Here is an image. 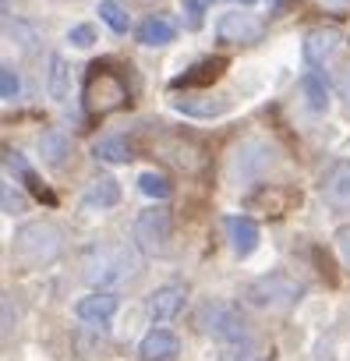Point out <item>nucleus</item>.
<instances>
[{
    "mask_svg": "<svg viewBox=\"0 0 350 361\" xmlns=\"http://www.w3.org/2000/svg\"><path fill=\"white\" fill-rule=\"evenodd\" d=\"M82 266H85V280L103 290V287H117L131 280L138 273V255L131 245H96Z\"/></svg>",
    "mask_w": 350,
    "mask_h": 361,
    "instance_id": "nucleus-1",
    "label": "nucleus"
},
{
    "mask_svg": "<svg viewBox=\"0 0 350 361\" xmlns=\"http://www.w3.org/2000/svg\"><path fill=\"white\" fill-rule=\"evenodd\" d=\"M127 103V85L110 64H92L85 78V106L92 114H113Z\"/></svg>",
    "mask_w": 350,
    "mask_h": 361,
    "instance_id": "nucleus-2",
    "label": "nucleus"
},
{
    "mask_svg": "<svg viewBox=\"0 0 350 361\" xmlns=\"http://www.w3.org/2000/svg\"><path fill=\"white\" fill-rule=\"evenodd\" d=\"M199 329H202L206 336L227 340V343L244 340V333H248L241 308L230 305V301H202V305H199Z\"/></svg>",
    "mask_w": 350,
    "mask_h": 361,
    "instance_id": "nucleus-3",
    "label": "nucleus"
},
{
    "mask_svg": "<svg viewBox=\"0 0 350 361\" xmlns=\"http://www.w3.org/2000/svg\"><path fill=\"white\" fill-rule=\"evenodd\" d=\"M61 252V231L54 224H25L18 234H15V255L25 259V262H50L54 255Z\"/></svg>",
    "mask_w": 350,
    "mask_h": 361,
    "instance_id": "nucleus-4",
    "label": "nucleus"
},
{
    "mask_svg": "<svg viewBox=\"0 0 350 361\" xmlns=\"http://www.w3.org/2000/svg\"><path fill=\"white\" fill-rule=\"evenodd\" d=\"M301 294H304V287L297 280H290L287 273H265L248 283V301H255L262 308H287V305L301 301Z\"/></svg>",
    "mask_w": 350,
    "mask_h": 361,
    "instance_id": "nucleus-5",
    "label": "nucleus"
},
{
    "mask_svg": "<svg viewBox=\"0 0 350 361\" xmlns=\"http://www.w3.org/2000/svg\"><path fill=\"white\" fill-rule=\"evenodd\" d=\"M131 238H135V245H138L145 255H163L166 245H170V213H166V209H145V213L135 220Z\"/></svg>",
    "mask_w": 350,
    "mask_h": 361,
    "instance_id": "nucleus-6",
    "label": "nucleus"
},
{
    "mask_svg": "<svg viewBox=\"0 0 350 361\" xmlns=\"http://www.w3.org/2000/svg\"><path fill=\"white\" fill-rule=\"evenodd\" d=\"M322 199L332 213H350V159H339L322 177Z\"/></svg>",
    "mask_w": 350,
    "mask_h": 361,
    "instance_id": "nucleus-7",
    "label": "nucleus"
},
{
    "mask_svg": "<svg viewBox=\"0 0 350 361\" xmlns=\"http://www.w3.org/2000/svg\"><path fill=\"white\" fill-rule=\"evenodd\" d=\"M262 29H265L262 18H255L251 11H227L216 25L223 43H255L262 39Z\"/></svg>",
    "mask_w": 350,
    "mask_h": 361,
    "instance_id": "nucleus-8",
    "label": "nucleus"
},
{
    "mask_svg": "<svg viewBox=\"0 0 350 361\" xmlns=\"http://www.w3.org/2000/svg\"><path fill=\"white\" fill-rule=\"evenodd\" d=\"M188 149H199L188 135H170L166 142H159V145H156V152H159V156H166L173 166H181V170L195 173V170L202 166V152H188Z\"/></svg>",
    "mask_w": 350,
    "mask_h": 361,
    "instance_id": "nucleus-9",
    "label": "nucleus"
},
{
    "mask_svg": "<svg viewBox=\"0 0 350 361\" xmlns=\"http://www.w3.org/2000/svg\"><path fill=\"white\" fill-rule=\"evenodd\" d=\"M223 227H227V238H230L234 255L244 259V255H251L258 248V224L251 216H227Z\"/></svg>",
    "mask_w": 350,
    "mask_h": 361,
    "instance_id": "nucleus-10",
    "label": "nucleus"
},
{
    "mask_svg": "<svg viewBox=\"0 0 350 361\" xmlns=\"http://www.w3.org/2000/svg\"><path fill=\"white\" fill-rule=\"evenodd\" d=\"M177 350H181V340H177V333H170V329H152L142 340V347H138L142 361H173Z\"/></svg>",
    "mask_w": 350,
    "mask_h": 361,
    "instance_id": "nucleus-11",
    "label": "nucleus"
},
{
    "mask_svg": "<svg viewBox=\"0 0 350 361\" xmlns=\"http://www.w3.org/2000/svg\"><path fill=\"white\" fill-rule=\"evenodd\" d=\"M117 298L113 294H89V298H82L78 305H75V315L82 319V322H89V326H106L110 319H113V312H117Z\"/></svg>",
    "mask_w": 350,
    "mask_h": 361,
    "instance_id": "nucleus-12",
    "label": "nucleus"
},
{
    "mask_svg": "<svg viewBox=\"0 0 350 361\" xmlns=\"http://www.w3.org/2000/svg\"><path fill=\"white\" fill-rule=\"evenodd\" d=\"M181 305H185V287L181 283H166V287H159L149 298V315H152V322H170L173 315L181 312Z\"/></svg>",
    "mask_w": 350,
    "mask_h": 361,
    "instance_id": "nucleus-13",
    "label": "nucleus"
},
{
    "mask_svg": "<svg viewBox=\"0 0 350 361\" xmlns=\"http://www.w3.org/2000/svg\"><path fill=\"white\" fill-rule=\"evenodd\" d=\"M336 47H339V32L336 29H311L304 36V61L311 68H318V64H325L336 54Z\"/></svg>",
    "mask_w": 350,
    "mask_h": 361,
    "instance_id": "nucleus-14",
    "label": "nucleus"
},
{
    "mask_svg": "<svg viewBox=\"0 0 350 361\" xmlns=\"http://www.w3.org/2000/svg\"><path fill=\"white\" fill-rule=\"evenodd\" d=\"M223 68H227L223 57H206V61H199L192 71H185V75L173 78V85H177V89H202V85H213V82L223 75Z\"/></svg>",
    "mask_w": 350,
    "mask_h": 361,
    "instance_id": "nucleus-15",
    "label": "nucleus"
},
{
    "mask_svg": "<svg viewBox=\"0 0 350 361\" xmlns=\"http://www.w3.org/2000/svg\"><path fill=\"white\" fill-rule=\"evenodd\" d=\"M117 202H120L117 177H110V173L92 177V185L85 188V206H89V209H113Z\"/></svg>",
    "mask_w": 350,
    "mask_h": 361,
    "instance_id": "nucleus-16",
    "label": "nucleus"
},
{
    "mask_svg": "<svg viewBox=\"0 0 350 361\" xmlns=\"http://www.w3.org/2000/svg\"><path fill=\"white\" fill-rule=\"evenodd\" d=\"M173 36H177L173 22H166V18H159V15H152V18H145V22L138 25V43H142V47H166Z\"/></svg>",
    "mask_w": 350,
    "mask_h": 361,
    "instance_id": "nucleus-17",
    "label": "nucleus"
},
{
    "mask_svg": "<svg viewBox=\"0 0 350 361\" xmlns=\"http://www.w3.org/2000/svg\"><path fill=\"white\" fill-rule=\"evenodd\" d=\"M173 110H181L188 117H220V114L230 110V103L227 99H213V96H206V99L185 96V99H173Z\"/></svg>",
    "mask_w": 350,
    "mask_h": 361,
    "instance_id": "nucleus-18",
    "label": "nucleus"
},
{
    "mask_svg": "<svg viewBox=\"0 0 350 361\" xmlns=\"http://www.w3.org/2000/svg\"><path fill=\"white\" fill-rule=\"evenodd\" d=\"M39 152H43V163H50V166H64L68 156H71V142H68L61 131H46V135L39 138Z\"/></svg>",
    "mask_w": 350,
    "mask_h": 361,
    "instance_id": "nucleus-19",
    "label": "nucleus"
},
{
    "mask_svg": "<svg viewBox=\"0 0 350 361\" xmlns=\"http://www.w3.org/2000/svg\"><path fill=\"white\" fill-rule=\"evenodd\" d=\"M50 96L57 103H68V96H71V68L64 64L61 54L50 57Z\"/></svg>",
    "mask_w": 350,
    "mask_h": 361,
    "instance_id": "nucleus-20",
    "label": "nucleus"
},
{
    "mask_svg": "<svg viewBox=\"0 0 350 361\" xmlns=\"http://www.w3.org/2000/svg\"><path fill=\"white\" fill-rule=\"evenodd\" d=\"M301 92H304V103H308L311 110H325V106H329V89H325V82H322L318 71H308V75L301 78Z\"/></svg>",
    "mask_w": 350,
    "mask_h": 361,
    "instance_id": "nucleus-21",
    "label": "nucleus"
},
{
    "mask_svg": "<svg viewBox=\"0 0 350 361\" xmlns=\"http://www.w3.org/2000/svg\"><path fill=\"white\" fill-rule=\"evenodd\" d=\"M96 156H99V159H110V163H127L135 152H131V142H127V138L110 135V138H99V142H96Z\"/></svg>",
    "mask_w": 350,
    "mask_h": 361,
    "instance_id": "nucleus-22",
    "label": "nucleus"
},
{
    "mask_svg": "<svg viewBox=\"0 0 350 361\" xmlns=\"http://www.w3.org/2000/svg\"><path fill=\"white\" fill-rule=\"evenodd\" d=\"M99 18L113 29V32H127V11L117 4V0H99Z\"/></svg>",
    "mask_w": 350,
    "mask_h": 361,
    "instance_id": "nucleus-23",
    "label": "nucleus"
},
{
    "mask_svg": "<svg viewBox=\"0 0 350 361\" xmlns=\"http://www.w3.org/2000/svg\"><path fill=\"white\" fill-rule=\"evenodd\" d=\"M138 188L149 195V199H170V180L163 173H142L138 177Z\"/></svg>",
    "mask_w": 350,
    "mask_h": 361,
    "instance_id": "nucleus-24",
    "label": "nucleus"
},
{
    "mask_svg": "<svg viewBox=\"0 0 350 361\" xmlns=\"http://www.w3.org/2000/svg\"><path fill=\"white\" fill-rule=\"evenodd\" d=\"M258 202H265V206L273 202V206H276V213H283V209L294 202V195H290V192H276V188H262V192H255V195H251V206H258Z\"/></svg>",
    "mask_w": 350,
    "mask_h": 361,
    "instance_id": "nucleus-25",
    "label": "nucleus"
},
{
    "mask_svg": "<svg viewBox=\"0 0 350 361\" xmlns=\"http://www.w3.org/2000/svg\"><path fill=\"white\" fill-rule=\"evenodd\" d=\"M255 357H258V350H255L251 340H234V343L220 354V361H255Z\"/></svg>",
    "mask_w": 350,
    "mask_h": 361,
    "instance_id": "nucleus-26",
    "label": "nucleus"
},
{
    "mask_svg": "<svg viewBox=\"0 0 350 361\" xmlns=\"http://www.w3.org/2000/svg\"><path fill=\"white\" fill-rule=\"evenodd\" d=\"M18 89H22V82H18V75H15V68H0V96L4 99H15L18 96Z\"/></svg>",
    "mask_w": 350,
    "mask_h": 361,
    "instance_id": "nucleus-27",
    "label": "nucleus"
},
{
    "mask_svg": "<svg viewBox=\"0 0 350 361\" xmlns=\"http://www.w3.org/2000/svg\"><path fill=\"white\" fill-rule=\"evenodd\" d=\"M181 4H185L188 25H192V29H199V25H202V15H206V8L213 4V0H181Z\"/></svg>",
    "mask_w": 350,
    "mask_h": 361,
    "instance_id": "nucleus-28",
    "label": "nucleus"
},
{
    "mask_svg": "<svg viewBox=\"0 0 350 361\" xmlns=\"http://www.w3.org/2000/svg\"><path fill=\"white\" fill-rule=\"evenodd\" d=\"M0 195H4V213H22L25 209V199L8 185V180H4V188H0Z\"/></svg>",
    "mask_w": 350,
    "mask_h": 361,
    "instance_id": "nucleus-29",
    "label": "nucleus"
},
{
    "mask_svg": "<svg viewBox=\"0 0 350 361\" xmlns=\"http://www.w3.org/2000/svg\"><path fill=\"white\" fill-rule=\"evenodd\" d=\"M68 39H71L75 47H82V50H85V47H92V39H96V29H92V25H75V29L68 32Z\"/></svg>",
    "mask_w": 350,
    "mask_h": 361,
    "instance_id": "nucleus-30",
    "label": "nucleus"
},
{
    "mask_svg": "<svg viewBox=\"0 0 350 361\" xmlns=\"http://www.w3.org/2000/svg\"><path fill=\"white\" fill-rule=\"evenodd\" d=\"M336 248H339L343 262L350 266V227H339V231H336Z\"/></svg>",
    "mask_w": 350,
    "mask_h": 361,
    "instance_id": "nucleus-31",
    "label": "nucleus"
},
{
    "mask_svg": "<svg viewBox=\"0 0 350 361\" xmlns=\"http://www.w3.org/2000/svg\"><path fill=\"white\" fill-rule=\"evenodd\" d=\"M339 89H343V96H346V106H350V71L339 78Z\"/></svg>",
    "mask_w": 350,
    "mask_h": 361,
    "instance_id": "nucleus-32",
    "label": "nucleus"
},
{
    "mask_svg": "<svg viewBox=\"0 0 350 361\" xmlns=\"http://www.w3.org/2000/svg\"><path fill=\"white\" fill-rule=\"evenodd\" d=\"M234 4H255V0H234Z\"/></svg>",
    "mask_w": 350,
    "mask_h": 361,
    "instance_id": "nucleus-33",
    "label": "nucleus"
}]
</instances>
